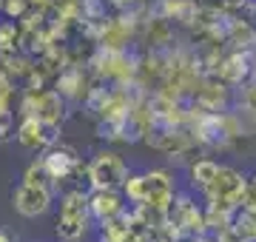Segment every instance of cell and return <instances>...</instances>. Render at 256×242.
<instances>
[{
  "instance_id": "cell-22",
  "label": "cell",
  "mask_w": 256,
  "mask_h": 242,
  "mask_svg": "<svg viewBox=\"0 0 256 242\" xmlns=\"http://www.w3.org/2000/svg\"><path fill=\"white\" fill-rule=\"evenodd\" d=\"M108 3L114 6V9H120V12H128V9H134L137 0H108Z\"/></svg>"
},
{
  "instance_id": "cell-10",
  "label": "cell",
  "mask_w": 256,
  "mask_h": 242,
  "mask_svg": "<svg viewBox=\"0 0 256 242\" xmlns=\"http://www.w3.org/2000/svg\"><path fill=\"white\" fill-rule=\"evenodd\" d=\"M18 142L26 151H46L57 142V128H48L37 117H23L18 126Z\"/></svg>"
},
{
  "instance_id": "cell-11",
  "label": "cell",
  "mask_w": 256,
  "mask_h": 242,
  "mask_svg": "<svg viewBox=\"0 0 256 242\" xmlns=\"http://www.w3.org/2000/svg\"><path fill=\"white\" fill-rule=\"evenodd\" d=\"M88 208H92V220L97 222H106V220H114L126 211V194L120 188H97V191H88Z\"/></svg>"
},
{
  "instance_id": "cell-20",
  "label": "cell",
  "mask_w": 256,
  "mask_h": 242,
  "mask_svg": "<svg viewBox=\"0 0 256 242\" xmlns=\"http://www.w3.org/2000/svg\"><path fill=\"white\" fill-rule=\"evenodd\" d=\"M245 202H256V171L245 180Z\"/></svg>"
},
{
  "instance_id": "cell-4",
  "label": "cell",
  "mask_w": 256,
  "mask_h": 242,
  "mask_svg": "<svg viewBox=\"0 0 256 242\" xmlns=\"http://www.w3.org/2000/svg\"><path fill=\"white\" fill-rule=\"evenodd\" d=\"M142 182H146V200L140 205H148L151 211L168 214V208L176 196L174 174L165 171V168H151V171H142Z\"/></svg>"
},
{
  "instance_id": "cell-6",
  "label": "cell",
  "mask_w": 256,
  "mask_h": 242,
  "mask_svg": "<svg viewBox=\"0 0 256 242\" xmlns=\"http://www.w3.org/2000/svg\"><path fill=\"white\" fill-rule=\"evenodd\" d=\"M52 186H28V182H20L12 194V205L23 220H37L43 216L52 208Z\"/></svg>"
},
{
  "instance_id": "cell-7",
  "label": "cell",
  "mask_w": 256,
  "mask_h": 242,
  "mask_svg": "<svg viewBox=\"0 0 256 242\" xmlns=\"http://www.w3.org/2000/svg\"><path fill=\"white\" fill-rule=\"evenodd\" d=\"M194 102L208 108V112H228L234 97H230V86L222 83L216 74H202V80L194 88Z\"/></svg>"
},
{
  "instance_id": "cell-24",
  "label": "cell",
  "mask_w": 256,
  "mask_h": 242,
  "mask_svg": "<svg viewBox=\"0 0 256 242\" xmlns=\"http://www.w3.org/2000/svg\"><path fill=\"white\" fill-rule=\"evenodd\" d=\"M0 242H14V240L9 236V231H3V228H0Z\"/></svg>"
},
{
  "instance_id": "cell-25",
  "label": "cell",
  "mask_w": 256,
  "mask_h": 242,
  "mask_svg": "<svg viewBox=\"0 0 256 242\" xmlns=\"http://www.w3.org/2000/svg\"><path fill=\"white\" fill-rule=\"evenodd\" d=\"M250 117H254V122H256V108H254V112H250Z\"/></svg>"
},
{
  "instance_id": "cell-9",
  "label": "cell",
  "mask_w": 256,
  "mask_h": 242,
  "mask_svg": "<svg viewBox=\"0 0 256 242\" xmlns=\"http://www.w3.org/2000/svg\"><path fill=\"white\" fill-rule=\"evenodd\" d=\"M66 97L57 88H40V92H34V117L37 120H43L48 126V128H60L66 122Z\"/></svg>"
},
{
  "instance_id": "cell-16",
  "label": "cell",
  "mask_w": 256,
  "mask_h": 242,
  "mask_svg": "<svg viewBox=\"0 0 256 242\" xmlns=\"http://www.w3.org/2000/svg\"><path fill=\"white\" fill-rule=\"evenodd\" d=\"M122 194H126L128 202L140 205L142 200H146V182H142V174H128L126 182H122V188H120Z\"/></svg>"
},
{
  "instance_id": "cell-18",
  "label": "cell",
  "mask_w": 256,
  "mask_h": 242,
  "mask_svg": "<svg viewBox=\"0 0 256 242\" xmlns=\"http://www.w3.org/2000/svg\"><path fill=\"white\" fill-rule=\"evenodd\" d=\"M12 100H14V86H12L9 74L3 72L0 74V117H9L12 114Z\"/></svg>"
},
{
  "instance_id": "cell-2",
  "label": "cell",
  "mask_w": 256,
  "mask_h": 242,
  "mask_svg": "<svg viewBox=\"0 0 256 242\" xmlns=\"http://www.w3.org/2000/svg\"><path fill=\"white\" fill-rule=\"evenodd\" d=\"M245 180H248L245 171L220 162L216 177L210 180L208 188L202 191L205 205L208 208H222V211H236L239 205L245 202Z\"/></svg>"
},
{
  "instance_id": "cell-26",
  "label": "cell",
  "mask_w": 256,
  "mask_h": 242,
  "mask_svg": "<svg viewBox=\"0 0 256 242\" xmlns=\"http://www.w3.org/2000/svg\"><path fill=\"white\" fill-rule=\"evenodd\" d=\"M242 242H256V240H242Z\"/></svg>"
},
{
  "instance_id": "cell-17",
  "label": "cell",
  "mask_w": 256,
  "mask_h": 242,
  "mask_svg": "<svg viewBox=\"0 0 256 242\" xmlns=\"http://www.w3.org/2000/svg\"><path fill=\"white\" fill-rule=\"evenodd\" d=\"M18 43H20V26H14V20L0 23V54L18 52Z\"/></svg>"
},
{
  "instance_id": "cell-12",
  "label": "cell",
  "mask_w": 256,
  "mask_h": 242,
  "mask_svg": "<svg viewBox=\"0 0 256 242\" xmlns=\"http://www.w3.org/2000/svg\"><path fill=\"white\" fill-rule=\"evenodd\" d=\"M94 86L92 80H88V72L82 68V66H66L63 72L57 74V92L63 94L66 100H86L88 97V92H92Z\"/></svg>"
},
{
  "instance_id": "cell-23",
  "label": "cell",
  "mask_w": 256,
  "mask_h": 242,
  "mask_svg": "<svg viewBox=\"0 0 256 242\" xmlns=\"http://www.w3.org/2000/svg\"><path fill=\"white\" fill-rule=\"evenodd\" d=\"M248 3H250V0H222L225 9H245Z\"/></svg>"
},
{
  "instance_id": "cell-21",
  "label": "cell",
  "mask_w": 256,
  "mask_h": 242,
  "mask_svg": "<svg viewBox=\"0 0 256 242\" xmlns=\"http://www.w3.org/2000/svg\"><path fill=\"white\" fill-rule=\"evenodd\" d=\"M12 126H14V117H0V140H9L12 137Z\"/></svg>"
},
{
  "instance_id": "cell-14",
  "label": "cell",
  "mask_w": 256,
  "mask_h": 242,
  "mask_svg": "<svg viewBox=\"0 0 256 242\" xmlns=\"http://www.w3.org/2000/svg\"><path fill=\"white\" fill-rule=\"evenodd\" d=\"M216 171H220V162L214 157H194L191 166H188V177H191V188H196V191H205L208 188V182L214 177H216Z\"/></svg>"
},
{
  "instance_id": "cell-5",
  "label": "cell",
  "mask_w": 256,
  "mask_h": 242,
  "mask_svg": "<svg viewBox=\"0 0 256 242\" xmlns=\"http://www.w3.org/2000/svg\"><path fill=\"white\" fill-rule=\"evenodd\" d=\"M254 72H256L254 48H234L228 54H222L214 74L220 77L222 83H228L230 88H236V86H245L254 77Z\"/></svg>"
},
{
  "instance_id": "cell-19",
  "label": "cell",
  "mask_w": 256,
  "mask_h": 242,
  "mask_svg": "<svg viewBox=\"0 0 256 242\" xmlns=\"http://www.w3.org/2000/svg\"><path fill=\"white\" fill-rule=\"evenodd\" d=\"M0 12L9 20H20L28 12V0H0Z\"/></svg>"
},
{
  "instance_id": "cell-1",
  "label": "cell",
  "mask_w": 256,
  "mask_h": 242,
  "mask_svg": "<svg viewBox=\"0 0 256 242\" xmlns=\"http://www.w3.org/2000/svg\"><path fill=\"white\" fill-rule=\"evenodd\" d=\"M88 222H92L88 191L86 188H68L57 205V236L63 242H80L88 231Z\"/></svg>"
},
{
  "instance_id": "cell-3",
  "label": "cell",
  "mask_w": 256,
  "mask_h": 242,
  "mask_svg": "<svg viewBox=\"0 0 256 242\" xmlns=\"http://www.w3.org/2000/svg\"><path fill=\"white\" fill-rule=\"evenodd\" d=\"M128 174H131V168L126 166V160L111 148L97 151L92 157V162H86L88 191H97V188H122Z\"/></svg>"
},
{
  "instance_id": "cell-8",
  "label": "cell",
  "mask_w": 256,
  "mask_h": 242,
  "mask_svg": "<svg viewBox=\"0 0 256 242\" xmlns=\"http://www.w3.org/2000/svg\"><path fill=\"white\" fill-rule=\"evenodd\" d=\"M43 168H46L48 180L54 182V186H60V182H66V180L72 177L74 171H80V160H77V151H72L68 146H52V148H46V154H43Z\"/></svg>"
},
{
  "instance_id": "cell-27",
  "label": "cell",
  "mask_w": 256,
  "mask_h": 242,
  "mask_svg": "<svg viewBox=\"0 0 256 242\" xmlns=\"http://www.w3.org/2000/svg\"><path fill=\"white\" fill-rule=\"evenodd\" d=\"M254 6H256V0H254Z\"/></svg>"
},
{
  "instance_id": "cell-15",
  "label": "cell",
  "mask_w": 256,
  "mask_h": 242,
  "mask_svg": "<svg viewBox=\"0 0 256 242\" xmlns=\"http://www.w3.org/2000/svg\"><path fill=\"white\" fill-rule=\"evenodd\" d=\"M234 231L242 240H256V202H242L234 211Z\"/></svg>"
},
{
  "instance_id": "cell-13",
  "label": "cell",
  "mask_w": 256,
  "mask_h": 242,
  "mask_svg": "<svg viewBox=\"0 0 256 242\" xmlns=\"http://www.w3.org/2000/svg\"><path fill=\"white\" fill-rule=\"evenodd\" d=\"M225 43H230L234 48H256V28L250 20L230 18L228 32H225Z\"/></svg>"
}]
</instances>
